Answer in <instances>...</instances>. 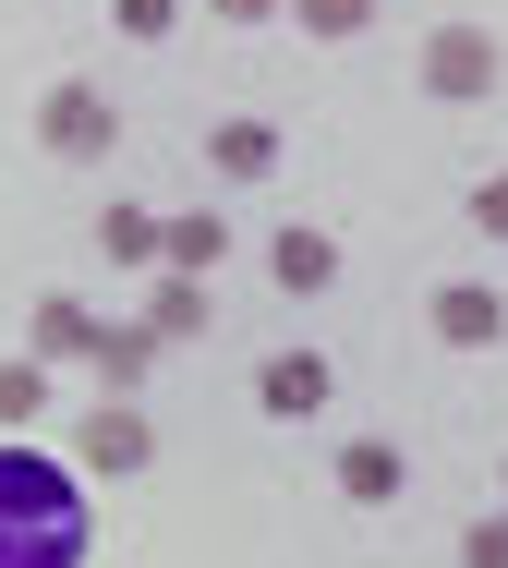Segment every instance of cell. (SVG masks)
I'll list each match as a JSON object with an SVG mask.
<instances>
[{
	"label": "cell",
	"instance_id": "6da1fadb",
	"mask_svg": "<svg viewBox=\"0 0 508 568\" xmlns=\"http://www.w3.org/2000/svg\"><path fill=\"white\" fill-rule=\"evenodd\" d=\"M98 520H85V471L73 448L0 436V568H85Z\"/></svg>",
	"mask_w": 508,
	"mask_h": 568
},
{
	"label": "cell",
	"instance_id": "7a4b0ae2",
	"mask_svg": "<svg viewBox=\"0 0 508 568\" xmlns=\"http://www.w3.org/2000/svg\"><path fill=\"white\" fill-rule=\"evenodd\" d=\"M412 85H424L436 110H485V98L508 85V37H497V24H473V12L424 24V49H412Z\"/></svg>",
	"mask_w": 508,
	"mask_h": 568
},
{
	"label": "cell",
	"instance_id": "3957f363",
	"mask_svg": "<svg viewBox=\"0 0 508 568\" xmlns=\"http://www.w3.org/2000/svg\"><path fill=\"white\" fill-rule=\"evenodd\" d=\"M37 145H49L61 170H98V158L122 145V98H110V85H85V73L37 85Z\"/></svg>",
	"mask_w": 508,
	"mask_h": 568
},
{
	"label": "cell",
	"instance_id": "277c9868",
	"mask_svg": "<svg viewBox=\"0 0 508 568\" xmlns=\"http://www.w3.org/2000/svg\"><path fill=\"white\" fill-rule=\"evenodd\" d=\"M73 471H85V484H133V471H158V424H145V399H85V424H73Z\"/></svg>",
	"mask_w": 508,
	"mask_h": 568
},
{
	"label": "cell",
	"instance_id": "5b68a950",
	"mask_svg": "<svg viewBox=\"0 0 508 568\" xmlns=\"http://www.w3.org/2000/svg\"><path fill=\"white\" fill-rule=\"evenodd\" d=\"M339 278H352L339 230H315V219H278V230H266V291H291V303H327Z\"/></svg>",
	"mask_w": 508,
	"mask_h": 568
},
{
	"label": "cell",
	"instance_id": "8992f818",
	"mask_svg": "<svg viewBox=\"0 0 508 568\" xmlns=\"http://www.w3.org/2000/svg\"><path fill=\"white\" fill-rule=\"evenodd\" d=\"M327 399H339V363L327 351H266L254 363V412L266 424H327Z\"/></svg>",
	"mask_w": 508,
	"mask_h": 568
},
{
	"label": "cell",
	"instance_id": "52a82bcc",
	"mask_svg": "<svg viewBox=\"0 0 508 568\" xmlns=\"http://www.w3.org/2000/svg\"><path fill=\"white\" fill-rule=\"evenodd\" d=\"M98 327H110V315H98L85 291H37V303H24V351H37L49 375H85V351H98Z\"/></svg>",
	"mask_w": 508,
	"mask_h": 568
},
{
	"label": "cell",
	"instance_id": "ba28073f",
	"mask_svg": "<svg viewBox=\"0 0 508 568\" xmlns=\"http://www.w3.org/2000/svg\"><path fill=\"white\" fill-rule=\"evenodd\" d=\"M424 327L448 351H497L508 339V291L497 278H436V291H424Z\"/></svg>",
	"mask_w": 508,
	"mask_h": 568
},
{
	"label": "cell",
	"instance_id": "9c48e42d",
	"mask_svg": "<svg viewBox=\"0 0 508 568\" xmlns=\"http://www.w3.org/2000/svg\"><path fill=\"white\" fill-rule=\"evenodd\" d=\"M278 121L266 110H231V121H206V182H278Z\"/></svg>",
	"mask_w": 508,
	"mask_h": 568
},
{
	"label": "cell",
	"instance_id": "30bf717a",
	"mask_svg": "<svg viewBox=\"0 0 508 568\" xmlns=\"http://www.w3.org/2000/svg\"><path fill=\"white\" fill-rule=\"evenodd\" d=\"M158 363H170V351L145 339V315H110V327H98V351H85L98 399H145V387H158Z\"/></svg>",
	"mask_w": 508,
	"mask_h": 568
},
{
	"label": "cell",
	"instance_id": "8fae6325",
	"mask_svg": "<svg viewBox=\"0 0 508 568\" xmlns=\"http://www.w3.org/2000/svg\"><path fill=\"white\" fill-rule=\"evenodd\" d=\"M133 315H145V339H158V351H194L206 327H219V303H206V278H170V266L145 278V303H133Z\"/></svg>",
	"mask_w": 508,
	"mask_h": 568
},
{
	"label": "cell",
	"instance_id": "7c38bea8",
	"mask_svg": "<svg viewBox=\"0 0 508 568\" xmlns=\"http://www.w3.org/2000/svg\"><path fill=\"white\" fill-rule=\"evenodd\" d=\"M158 266H170V278H219V266H231V219H219V206H170V219H158Z\"/></svg>",
	"mask_w": 508,
	"mask_h": 568
},
{
	"label": "cell",
	"instance_id": "4fadbf2b",
	"mask_svg": "<svg viewBox=\"0 0 508 568\" xmlns=\"http://www.w3.org/2000/svg\"><path fill=\"white\" fill-rule=\"evenodd\" d=\"M327 471H339V496H352V508H399V496H412V459L387 448V436H339Z\"/></svg>",
	"mask_w": 508,
	"mask_h": 568
},
{
	"label": "cell",
	"instance_id": "5bb4252c",
	"mask_svg": "<svg viewBox=\"0 0 508 568\" xmlns=\"http://www.w3.org/2000/svg\"><path fill=\"white\" fill-rule=\"evenodd\" d=\"M98 266H122V278H158V206L110 194V206H98Z\"/></svg>",
	"mask_w": 508,
	"mask_h": 568
},
{
	"label": "cell",
	"instance_id": "9a60e30c",
	"mask_svg": "<svg viewBox=\"0 0 508 568\" xmlns=\"http://www.w3.org/2000/svg\"><path fill=\"white\" fill-rule=\"evenodd\" d=\"M49 399H61V375H49L37 351H12V363H0V436H37Z\"/></svg>",
	"mask_w": 508,
	"mask_h": 568
},
{
	"label": "cell",
	"instance_id": "2e32d148",
	"mask_svg": "<svg viewBox=\"0 0 508 568\" xmlns=\"http://www.w3.org/2000/svg\"><path fill=\"white\" fill-rule=\"evenodd\" d=\"M291 24H303L315 49H352V37L376 24V0H291Z\"/></svg>",
	"mask_w": 508,
	"mask_h": 568
},
{
	"label": "cell",
	"instance_id": "e0dca14e",
	"mask_svg": "<svg viewBox=\"0 0 508 568\" xmlns=\"http://www.w3.org/2000/svg\"><path fill=\"white\" fill-rule=\"evenodd\" d=\"M170 24H182V0H110V37L133 49H170Z\"/></svg>",
	"mask_w": 508,
	"mask_h": 568
},
{
	"label": "cell",
	"instance_id": "ac0fdd59",
	"mask_svg": "<svg viewBox=\"0 0 508 568\" xmlns=\"http://www.w3.org/2000/svg\"><path fill=\"white\" fill-rule=\"evenodd\" d=\"M460 568H508V508H485V520H460Z\"/></svg>",
	"mask_w": 508,
	"mask_h": 568
},
{
	"label": "cell",
	"instance_id": "d6986e66",
	"mask_svg": "<svg viewBox=\"0 0 508 568\" xmlns=\"http://www.w3.org/2000/svg\"><path fill=\"white\" fill-rule=\"evenodd\" d=\"M473 242H508V170L473 182Z\"/></svg>",
	"mask_w": 508,
	"mask_h": 568
},
{
	"label": "cell",
	"instance_id": "ffe728a7",
	"mask_svg": "<svg viewBox=\"0 0 508 568\" xmlns=\"http://www.w3.org/2000/svg\"><path fill=\"white\" fill-rule=\"evenodd\" d=\"M206 12H219V24H278L291 0H206Z\"/></svg>",
	"mask_w": 508,
	"mask_h": 568
},
{
	"label": "cell",
	"instance_id": "44dd1931",
	"mask_svg": "<svg viewBox=\"0 0 508 568\" xmlns=\"http://www.w3.org/2000/svg\"><path fill=\"white\" fill-rule=\"evenodd\" d=\"M497 508H508V459H497Z\"/></svg>",
	"mask_w": 508,
	"mask_h": 568
}]
</instances>
